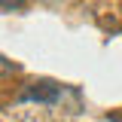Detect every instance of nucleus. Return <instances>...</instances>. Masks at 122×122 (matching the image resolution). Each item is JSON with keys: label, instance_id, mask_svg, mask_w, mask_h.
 Masks as SVG:
<instances>
[{"label": "nucleus", "instance_id": "nucleus-1", "mask_svg": "<svg viewBox=\"0 0 122 122\" xmlns=\"http://www.w3.org/2000/svg\"><path fill=\"white\" fill-rule=\"evenodd\" d=\"M0 122H79L73 110L61 101V86L55 82H34L25 95L0 110Z\"/></svg>", "mask_w": 122, "mask_h": 122}, {"label": "nucleus", "instance_id": "nucleus-2", "mask_svg": "<svg viewBox=\"0 0 122 122\" xmlns=\"http://www.w3.org/2000/svg\"><path fill=\"white\" fill-rule=\"evenodd\" d=\"M9 73H15V64H12V61H6L3 55H0V79H3V76H9Z\"/></svg>", "mask_w": 122, "mask_h": 122}, {"label": "nucleus", "instance_id": "nucleus-3", "mask_svg": "<svg viewBox=\"0 0 122 122\" xmlns=\"http://www.w3.org/2000/svg\"><path fill=\"white\" fill-rule=\"evenodd\" d=\"M25 0H0V9H21Z\"/></svg>", "mask_w": 122, "mask_h": 122}]
</instances>
